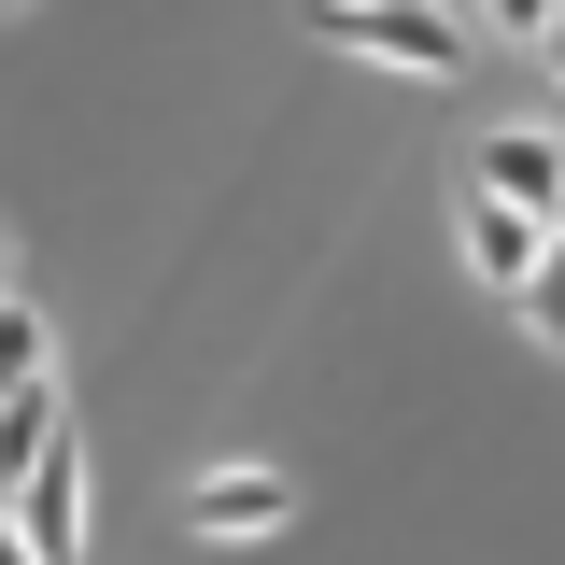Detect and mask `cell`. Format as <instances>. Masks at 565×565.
Returning <instances> with one entry per match:
<instances>
[{"mask_svg": "<svg viewBox=\"0 0 565 565\" xmlns=\"http://www.w3.org/2000/svg\"><path fill=\"white\" fill-rule=\"evenodd\" d=\"M311 29H326L340 57H367V71H411V85H452V71H467V14H424V0H396V14H382V0H326Z\"/></svg>", "mask_w": 565, "mask_h": 565, "instance_id": "1", "label": "cell"}, {"mask_svg": "<svg viewBox=\"0 0 565 565\" xmlns=\"http://www.w3.org/2000/svg\"><path fill=\"white\" fill-rule=\"evenodd\" d=\"M184 523H199V537H282L297 494H282V467H199V481H184Z\"/></svg>", "mask_w": 565, "mask_h": 565, "instance_id": "2", "label": "cell"}, {"mask_svg": "<svg viewBox=\"0 0 565 565\" xmlns=\"http://www.w3.org/2000/svg\"><path fill=\"white\" fill-rule=\"evenodd\" d=\"M552 128H494L481 156H467V199H494V212H523V226H552Z\"/></svg>", "mask_w": 565, "mask_h": 565, "instance_id": "3", "label": "cell"}, {"mask_svg": "<svg viewBox=\"0 0 565 565\" xmlns=\"http://www.w3.org/2000/svg\"><path fill=\"white\" fill-rule=\"evenodd\" d=\"M452 226H467V269H481L494 297H537V282H552V226H523V212H494V199H467Z\"/></svg>", "mask_w": 565, "mask_h": 565, "instance_id": "4", "label": "cell"}, {"mask_svg": "<svg viewBox=\"0 0 565 565\" xmlns=\"http://www.w3.org/2000/svg\"><path fill=\"white\" fill-rule=\"evenodd\" d=\"M57 382H29V396H0V494H14V467H29V452H43V438H57Z\"/></svg>", "mask_w": 565, "mask_h": 565, "instance_id": "5", "label": "cell"}, {"mask_svg": "<svg viewBox=\"0 0 565 565\" xmlns=\"http://www.w3.org/2000/svg\"><path fill=\"white\" fill-rule=\"evenodd\" d=\"M29 382H57V367H43V311L0 297V396H29Z\"/></svg>", "mask_w": 565, "mask_h": 565, "instance_id": "6", "label": "cell"}, {"mask_svg": "<svg viewBox=\"0 0 565 565\" xmlns=\"http://www.w3.org/2000/svg\"><path fill=\"white\" fill-rule=\"evenodd\" d=\"M0 297H14V226H0Z\"/></svg>", "mask_w": 565, "mask_h": 565, "instance_id": "7", "label": "cell"}, {"mask_svg": "<svg viewBox=\"0 0 565 565\" xmlns=\"http://www.w3.org/2000/svg\"><path fill=\"white\" fill-rule=\"evenodd\" d=\"M0 565H29V552H14V537H0Z\"/></svg>", "mask_w": 565, "mask_h": 565, "instance_id": "8", "label": "cell"}]
</instances>
